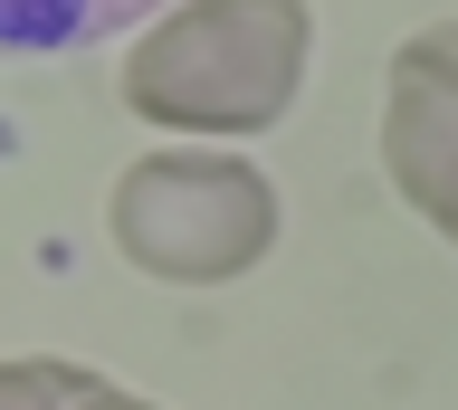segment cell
Listing matches in <instances>:
<instances>
[{
	"mask_svg": "<svg viewBox=\"0 0 458 410\" xmlns=\"http://www.w3.org/2000/svg\"><path fill=\"white\" fill-rule=\"evenodd\" d=\"M315 58L306 0H172L124 58V105L153 134H267Z\"/></svg>",
	"mask_w": 458,
	"mask_h": 410,
	"instance_id": "obj_1",
	"label": "cell"
},
{
	"mask_svg": "<svg viewBox=\"0 0 458 410\" xmlns=\"http://www.w3.org/2000/svg\"><path fill=\"white\" fill-rule=\"evenodd\" d=\"M114 248L153 287H229L277 248V181L249 153L163 144L114 181Z\"/></svg>",
	"mask_w": 458,
	"mask_h": 410,
	"instance_id": "obj_2",
	"label": "cell"
},
{
	"mask_svg": "<svg viewBox=\"0 0 458 410\" xmlns=\"http://www.w3.org/2000/svg\"><path fill=\"white\" fill-rule=\"evenodd\" d=\"M382 163H392V191L458 248V20L401 38L392 96H382Z\"/></svg>",
	"mask_w": 458,
	"mask_h": 410,
	"instance_id": "obj_3",
	"label": "cell"
},
{
	"mask_svg": "<svg viewBox=\"0 0 458 410\" xmlns=\"http://www.w3.org/2000/svg\"><path fill=\"white\" fill-rule=\"evenodd\" d=\"M163 0H0V58H57V48L134 29Z\"/></svg>",
	"mask_w": 458,
	"mask_h": 410,
	"instance_id": "obj_4",
	"label": "cell"
},
{
	"mask_svg": "<svg viewBox=\"0 0 458 410\" xmlns=\"http://www.w3.org/2000/svg\"><path fill=\"white\" fill-rule=\"evenodd\" d=\"M86 372L77 363H57V353H20V363H0V410H77Z\"/></svg>",
	"mask_w": 458,
	"mask_h": 410,
	"instance_id": "obj_5",
	"label": "cell"
},
{
	"mask_svg": "<svg viewBox=\"0 0 458 410\" xmlns=\"http://www.w3.org/2000/svg\"><path fill=\"white\" fill-rule=\"evenodd\" d=\"M77 410H153V401H134V391H114V381H86V391H77Z\"/></svg>",
	"mask_w": 458,
	"mask_h": 410,
	"instance_id": "obj_6",
	"label": "cell"
}]
</instances>
